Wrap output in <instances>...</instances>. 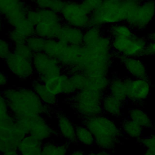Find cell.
Here are the masks:
<instances>
[{"instance_id": "cell-1", "label": "cell", "mask_w": 155, "mask_h": 155, "mask_svg": "<svg viewBox=\"0 0 155 155\" xmlns=\"http://www.w3.org/2000/svg\"><path fill=\"white\" fill-rule=\"evenodd\" d=\"M114 59L111 39L105 32L93 45H82L77 61L67 72H81L91 78L110 76Z\"/></svg>"}, {"instance_id": "cell-2", "label": "cell", "mask_w": 155, "mask_h": 155, "mask_svg": "<svg viewBox=\"0 0 155 155\" xmlns=\"http://www.w3.org/2000/svg\"><path fill=\"white\" fill-rule=\"evenodd\" d=\"M15 119L35 115L50 116L54 109L45 105L30 87H7L2 91Z\"/></svg>"}, {"instance_id": "cell-3", "label": "cell", "mask_w": 155, "mask_h": 155, "mask_svg": "<svg viewBox=\"0 0 155 155\" xmlns=\"http://www.w3.org/2000/svg\"><path fill=\"white\" fill-rule=\"evenodd\" d=\"M82 124L92 133L100 150L113 151L121 142L123 134L119 125L104 114L83 119Z\"/></svg>"}, {"instance_id": "cell-4", "label": "cell", "mask_w": 155, "mask_h": 155, "mask_svg": "<svg viewBox=\"0 0 155 155\" xmlns=\"http://www.w3.org/2000/svg\"><path fill=\"white\" fill-rule=\"evenodd\" d=\"M136 3L124 0H104L101 6L90 15L91 25L104 28L125 22L127 15Z\"/></svg>"}, {"instance_id": "cell-5", "label": "cell", "mask_w": 155, "mask_h": 155, "mask_svg": "<svg viewBox=\"0 0 155 155\" xmlns=\"http://www.w3.org/2000/svg\"><path fill=\"white\" fill-rule=\"evenodd\" d=\"M104 94L99 91L86 88L76 91L67 101L74 113L83 120L103 114L102 101Z\"/></svg>"}, {"instance_id": "cell-6", "label": "cell", "mask_w": 155, "mask_h": 155, "mask_svg": "<svg viewBox=\"0 0 155 155\" xmlns=\"http://www.w3.org/2000/svg\"><path fill=\"white\" fill-rule=\"evenodd\" d=\"M46 117L35 115L16 119L27 135H30L43 143L58 136L57 129L50 125Z\"/></svg>"}, {"instance_id": "cell-7", "label": "cell", "mask_w": 155, "mask_h": 155, "mask_svg": "<svg viewBox=\"0 0 155 155\" xmlns=\"http://www.w3.org/2000/svg\"><path fill=\"white\" fill-rule=\"evenodd\" d=\"M148 41L147 37L135 32L130 38L111 39V48L115 56L140 58L144 56Z\"/></svg>"}, {"instance_id": "cell-8", "label": "cell", "mask_w": 155, "mask_h": 155, "mask_svg": "<svg viewBox=\"0 0 155 155\" xmlns=\"http://www.w3.org/2000/svg\"><path fill=\"white\" fill-rule=\"evenodd\" d=\"M155 16V0H145L136 3L127 15L125 22L135 31L147 28Z\"/></svg>"}, {"instance_id": "cell-9", "label": "cell", "mask_w": 155, "mask_h": 155, "mask_svg": "<svg viewBox=\"0 0 155 155\" xmlns=\"http://www.w3.org/2000/svg\"><path fill=\"white\" fill-rule=\"evenodd\" d=\"M59 14L64 24L83 30L91 25L90 15L82 8L80 2L74 0L64 1Z\"/></svg>"}, {"instance_id": "cell-10", "label": "cell", "mask_w": 155, "mask_h": 155, "mask_svg": "<svg viewBox=\"0 0 155 155\" xmlns=\"http://www.w3.org/2000/svg\"><path fill=\"white\" fill-rule=\"evenodd\" d=\"M31 61L36 79L43 82L65 71L57 59L44 51L35 53Z\"/></svg>"}, {"instance_id": "cell-11", "label": "cell", "mask_w": 155, "mask_h": 155, "mask_svg": "<svg viewBox=\"0 0 155 155\" xmlns=\"http://www.w3.org/2000/svg\"><path fill=\"white\" fill-rule=\"evenodd\" d=\"M30 7L27 1L2 0L0 4V15L10 28H16L26 19V13Z\"/></svg>"}, {"instance_id": "cell-12", "label": "cell", "mask_w": 155, "mask_h": 155, "mask_svg": "<svg viewBox=\"0 0 155 155\" xmlns=\"http://www.w3.org/2000/svg\"><path fill=\"white\" fill-rule=\"evenodd\" d=\"M126 87L127 101L133 104H141L150 96L151 83L148 78H124Z\"/></svg>"}, {"instance_id": "cell-13", "label": "cell", "mask_w": 155, "mask_h": 155, "mask_svg": "<svg viewBox=\"0 0 155 155\" xmlns=\"http://www.w3.org/2000/svg\"><path fill=\"white\" fill-rule=\"evenodd\" d=\"M4 61L8 71L20 79H30L35 74L31 60L21 58L12 53Z\"/></svg>"}, {"instance_id": "cell-14", "label": "cell", "mask_w": 155, "mask_h": 155, "mask_svg": "<svg viewBox=\"0 0 155 155\" xmlns=\"http://www.w3.org/2000/svg\"><path fill=\"white\" fill-rule=\"evenodd\" d=\"M115 59L123 67L128 76L133 78H148L147 66L140 58L117 56Z\"/></svg>"}, {"instance_id": "cell-15", "label": "cell", "mask_w": 155, "mask_h": 155, "mask_svg": "<svg viewBox=\"0 0 155 155\" xmlns=\"http://www.w3.org/2000/svg\"><path fill=\"white\" fill-rule=\"evenodd\" d=\"M55 114L58 136L64 141L70 144L76 143L75 136L76 126L74 122L68 116L61 111H57Z\"/></svg>"}, {"instance_id": "cell-16", "label": "cell", "mask_w": 155, "mask_h": 155, "mask_svg": "<svg viewBox=\"0 0 155 155\" xmlns=\"http://www.w3.org/2000/svg\"><path fill=\"white\" fill-rule=\"evenodd\" d=\"M124 105L125 103L107 93L102 101V113L114 120L119 119L124 114Z\"/></svg>"}, {"instance_id": "cell-17", "label": "cell", "mask_w": 155, "mask_h": 155, "mask_svg": "<svg viewBox=\"0 0 155 155\" xmlns=\"http://www.w3.org/2000/svg\"><path fill=\"white\" fill-rule=\"evenodd\" d=\"M84 30L62 23L58 39L70 45H83Z\"/></svg>"}, {"instance_id": "cell-18", "label": "cell", "mask_w": 155, "mask_h": 155, "mask_svg": "<svg viewBox=\"0 0 155 155\" xmlns=\"http://www.w3.org/2000/svg\"><path fill=\"white\" fill-rule=\"evenodd\" d=\"M31 88L45 105L53 109L58 105L59 97L52 94L47 88L43 82L35 79L31 82Z\"/></svg>"}, {"instance_id": "cell-19", "label": "cell", "mask_w": 155, "mask_h": 155, "mask_svg": "<svg viewBox=\"0 0 155 155\" xmlns=\"http://www.w3.org/2000/svg\"><path fill=\"white\" fill-rule=\"evenodd\" d=\"M127 117L135 122L143 130L153 129L154 124L150 116L140 107H133L127 111Z\"/></svg>"}, {"instance_id": "cell-20", "label": "cell", "mask_w": 155, "mask_h": 155, "mask_svg": "<svg viewBox=\"0 0 155 155\" xmlns=\"http://www.w3.org/2000/svg\"><path fill=\"white\" fill-rule=\"evenodd\" d=\"M107 93L125 104L128 102L124 78L117 74H114L110 77V83Z\"/></svg>"}, {"instance_id": "cell-21", "label": "cell", "mask_w": 155, "mask_h": 155, "mask_svg": "<svg viewBox=\"0 0 155 155\" xmlns=\"http://www.w3.org/2000/svg\"><path fill=\"white\" fill-rule=\"evenodd\" d=\"M27 135L21 127L17 131L10 134H0V153L12 149H17L21 140Z\"/></svg>"}, {"instance_id": "cell-22", "label": "cell", "mask_w": 155, "mask_h": 155, "mask_svg": "<svg viewBox=\"0 0 155 155\" xmlns=\"http://www.w3.org/2000/svg\"><path fill=\"white\" fill-rule=\"evenodd\" d=\"M42 144L30 135H26L19 142L17 150L20 155H41Z\"/></svg>"}, {"instance_id": "cell-23", "label": "cell", "mask_w": 155, "mask_h": 155, "mask_svg": "<svg viewBox=\"0 0 155 155\" xmlns=\"http://www.w3.org/2000/svg\"><path fill=\"white\" fill-rule=\"evenodd\" d=\"M70 143L63 141L56 142L53 139L43 142L41 147V155H68Z\"/></svg>"}, {"instance_id": "cell-24", "label": "cell", "mask_w": 155, "mask_h": 155, "mask_svg": "<svg viewBox=\"0 0 155 155\" xmlns=\"http://www.w3.org/2000/svg\"><path fill=\"white\" fill-rule=\"evenodd\" d=\"M62 22L60 23H39L35 25V35L49 40L57 39Z\"/></svg>"}, {"instance_id": "cell-25", "label": "cell", "mask_w": 155, "mask_h": 155, "mask_svg": "<svg viewBox=\"0 0 155 155\" xmlns=\"http://www.w3.org/2000/svg\"><path fill=\"white\" fill-rule=\"evenodd\" d=\"M69 78L70 74L64 71L61 74L48 79L44 83L52 94L59 97L62 96L65 83Z\"/></svg>"}, {"instance_id": "cell-26", "label": "cell", "mask_w": 155, "mask_h": 155, "mask_svg": "<svg viewBox=\"0 0 155 155\" xmlns=\"http://www.w3.org/2000/svg\"><path fill=\"white\" fill-rule=\"evenodd\" d=\"M123 136L136 140L143 136V129L128 117L123 118L119 124Z\"/></svg>"}, {"instance_id": "cell-27", "label": "cell", "mask_w": 155, "mask_h": 155, "mask_svg": "<svg viewBox=\"0 0 155 155\" xmlns=\"http://www.w3.org/2000/svg\"><path fill=\"white\" fill-rule=\"evenodd\" d=\"M105 32L111 39L130 38L135 33L125 22L116 23L107 27Z\"/></svg>"}, {"instance_id": "cell-28", "label": "cell", "mask_w": 155, "mask_h": 155, "mask_svg": "<svg viewBox=\"0 0 155 155\" xmlns=\"http://www.w3.org/2000/svg\"><path fill=\"white\" fill-rule=\"evenodd\" d=\"M76 140L85 147H93L95 145V139L90 130L83 124L76 126Z\"/></svg>"}, {"instance_id": "cell-29", "label": "cell", "mask_w": 155, "mask_h": 155, "mask_svg": "<svg viewBox=\"0 0 155 155\" xmlns=\"http://www.w3.org/2000/svg\"><path fill=\"white\" fill-rule=\"evenodd\" d=\"M105 29L104 28L90 25L84 30L83 45L85 46H91L94 44L104 35Z\"/></svg>"}, {"instance_id": "cell-30", "label": "cell", "mask_w": 155, "mask_h": 155, "mask_svg": "<svg viewBox=\"0 0 155 155\" xmlns=\"http://www.w3.org/2000/svg\"><path fill=\"white\" fill-rule=\"evenodd\" d=\"M66 45V44H64L58 39L46 40L44 52L51 58L58 60Z\"/></svg>"}, {"instance_id": "cell-31", "label": "cell", "mask_w": 155, "mask_h": 155, "mask_svg": "<svg viewBox=\"0 0 155 155\" xmlns=\"http://www.w3.org/2000/svg\"><path fill=\"white\" fill-rule=\"evenodd\" d=\"M34 7L38 9H48L60 13L64 1L61 0H30Z\"/></svg>"}, {"instance_id": "cell-32", "label": "cell", "mask_w": 155, "mask_h": 155, "mask_svg": "<svg viewBox=\"0 0 155 155\" xmlns=\"http://www.w3.org/2000/svg\"><path fill=\"white\" fill-rule=\"evenodd\" d=\"M110 83V76L90 77L89 85L88 88H91L99 91L104 94L108 93Z\"/></svg>"}, {"instance_id": "cell-33", "label": "cell", "mask_w": 155, "mask_h": 155, "mask_svg": "<svg viewBox=\"0 0 155 155\" xmlns=\"http://www.w3.org/2000/svg\"><path fill=\"white\" fill-rule=\"evenodd\" d=\"M68 73L76 91L88 88L90 77L81 72L76 71Z\"/></svg>"}, {"instance_id": "cell-34", "label": "cell", "mask_w": 155, "mask_h": 155, "mask_svg": "<svg viewBox=\"0 0 155 155\" xmlns=\"http://www.w3.org/2000/svg\"><path fill=\"white\" fill-rule=\"evenodd\" d=\"M38 12L39 23L62 22L60 14L58 13L48 9H38Z\"/></svg>"}, {"instance_id": "cell-35", "label": "cell", "mask_w": 155, "mask_h": 155, "mask_svg": "<svg viewBox=\"0 0 155 155\" xmlns=\"http://www.w3.org/2000/svg\"><path fill=\"white\" fill-rule=\"evenodd\" d=\"M25 43L35 54L44 51L45 40L36 35H34L28 37Z\"/></svg>"}, {"instance_id": "cell-36", "label": "cell", "mask_w": 155, "mask_h": 155, "mask_svg": "<svg viewBox=\"0 0 155 155\" xmlns=\"http://www.w3.org/2000/svg\"><path fill=\"white\" fill-rule=\"evenodd\" d=\"M6 38L13 46L24 44L26 42L27 38L17 28H10L6 33Z\"/></svg>"}, {"instance_id": "cell-37", "label": "cell", "mask_w": 155, "mask_h": 155, "mask_svg": "<svg viewBox=\"0 0 155 155\" xmlns=\"http://www.w3.org/2000/svg\"><path fill=\"white\" fill-rule=\"evenodd\" d=\"M13 53L21 58L29 60H31L34 55V53L26 43L13 46Z\"/></svg>"}, {"instance_id": "cell-38", "label": "cell", "mask_w": 155, "mask_h": 155, "mask_svg": "<svg viewBox=\"0 0 155 155\" xmlns=\"http://www.w3.org/2000/svg\"><path fill=\"white\" fill-rule=\"evenodd\" d=\"M13 53V45L6 38L0 36V59L5 61Z\"/></svg>"}, {"instance_id": "cell-39", "label": "cell", "mask_w": 155, "mask_h": 155, "mask_svg": "<svg viewBox=\"0 0 155 155\" xmlns=\"http://www.w3.org/2000/svg\"><path fill=\"white\" fill-rule=\"evenodd\" d=\"M16 28L19 30L27 38L35 35V26L27 18L22 21Z\"/></svg>"}, {"instance_id": "cell-40", "label": "cell", "mask_w": 155, "mask_h": 155, "mask_svg": "<svg viewBox=\"0 0 155 155\" xmlns=\"http://www.w3.org/2000/svg\"><path fill=\"white\" fill-rule=\"evenodd\" d=\"M103 1L104 0H82L80 2L82 8L90 15L101 6Z\"/></svg>"}, {"instance_id": "cell-41", "label": "cell", "mask_w": 155, "mask_h": 155, "mask_svg": "<svg viewBox=\"0 0 155 155\" xmlns=\"http://www.w3.org/2000/svg\"><path fill=\"white\" fill-rule=\"evenodd\" d=\"M137 141L140 145L145 148V149L151 148L155 150V133L147 136H143Z\"/></svg>"}, {"instance_id": "cell-42", "label": "cell", "mask_w": 155, "mask_h": 155, "mask_svg": "<svg viewBox=\"0 0 155 155\" xmlns=\"http://www.w3.org/2000/svg\"><path fill=\"white\" fill-rule=\"evenodd\" d=\"M10 114L8 102L2 91H0V120L7 117Z\"/></svg>"}, {"instance_id": "cell-43", "label": "cell", "mask_w": 155, "mask_h": 155, "mask_svg": "<svg viewBox=\"0 0 155 155\" xmlns=\"http://www.w3.org/2000/svg\"><path fill=\"white\" fill-rule=\"evenodd\" d=\"M26 18L35 26L39 23L38 8L33 7H30L27 12Z\"/></svg>"}, {"instance_id": "cell-44", "label": "cell", "mask_w": 155, "mask_h": 155, "mask_svg": "<svg viewBox=\"0 0 155 155\" xmlns=\"http://www.w3.org/2000/svg\"><path fill=\"white\" fill-rule=\"evenodd\" d=\"M155 56V41H148L145 48L144 56Z\"/></svg>"}, {"instance_id": "cell-45", "label": "cell", "mask_w": 155, "mask_h": 155, "mask_svg": "<svg viewBox=\"0 0 155 155\" xmlns=\"http://www.w3.org/2000/svg\"><path fill=\"white\" fill-rule=\"evenodd\" d=\"M8 83V76L4 71H0V88H4Z\"/></svg>"}, {"instance_id": "cell-46", "label": "cell", "mask_w": 155, "mask_h": 155, "mask_svg": "<svg viewBox=\"0 0 155 155\" xmlns=\"http://www.w3.org/2000/svg\"><path fill=\"white\" fill-rule=\"evenodd\" d=\"M2 155H20V154L17 149H12L3 153Z\"/></svg>"}, {"instance_id": "cell-47", "label": "cell", "mask_w": 155, "mask_h": 155, "mask_svg": "<svg viewBox=\"0 0 155 155\" xmlns=\"http://www.w3.org/2000/svg\"><path fill=\"white\" fill-rule=\"evenodd\" d=\"M85 153L81 150H75L73 151H70L68 155H85Z\"/></svg>"}, {"instance_id": "cell-48", "label": "cell", "mask_w": 155, "mask_h": 155, "mask_svg": "<svg viewBox=\"0 0 155 155\" xmlns=\"http://www.w3.org/2000/svg\"><path fill=\"white\" fill-rule=\"evenodd\" d=\"M142 155H155V150L151 148H146Z\"/></svg>"}, {"instance_id": "cell-49", "label": "cell", "mask_w": 155, "mask_h": 155, "mask_svg": "<svg viewBox=\"0 0 155 155\" xmlns=\"http://www.w3.org/2000/svg\"><path fill=\"white\" fill-rule=\"evenodd\" d=\"M97 155H113L110 151L100 150L99 151H97Z\"/></svg>"}, {"instance_id": "cell-50", "label": "cell", "mask_w": 155, "mask_h": 155, "mask_svg": "<svg viewBox=\"0 0 155 155\" xmlns=\"http://www.w3.org/2000/svg\"><path fill=\"white\" fill-rule=\"evenodd\" d=\"M148 41H155V31H151L147 36Z\"/></svg>"}, {"instance_id": "cell-51", "label": "cell", "mask_w": 155, "mask_h": 155, "mask_svg": "<svg viewBox=\"0 0 155 155\" xmlns=\"http://www.w3.org/2000/svg\"><path fill=\"white\" fill-rule=\"evenodd\" d=\"M4 25H5V22H4L2 17L1 16V15H0V33L2 31V30L4 28Z\"/></svg>"}, {"instance_id": "cell-52", "label": "cell", "mask_w": 155, "mask_h": 155, "mask_svg": "<svg viewBox=\"0 0 155 155\" xmlns=\"http://www.w3.org/2000/svg\"><path fill=\"white\" fill-rule=\"evenodd\" d=\"M126 1H130V2H137V3H140L141 2H143L145 0H124Z\"/></svg>"}, {"instance_id": "cell-53", "label": "cell", "mask_w": 155, "mask_h": 155, "mask_svg": "<svg viewBox=\"0 0 155 155\" xmlns=\"http://www.w3.org/2000/svg\"><path fill=\"white\" fill-rule=\"evenodd\" d=\"M85 155H97V151H90L85 154Z\"/></svg>"}, {"instance_id": "cell-54", "label": "cell", "mask_w": 155, "mask_h": 155, "mask_svg": "<svg viewBox=\"0 0 155 155\" xmlns=\"http://www.w3.org/2000/svg\"><path fill=\"white\" fill-rule=\"evenodd\" d=\"M15 1H30V0H15Z\"/></svg>"}, {"instance_id": "cell-55", "label": "cell", "mask_w": 155, "mask_h": 155, "mask_svg": "<svg viewBox=\"0 0 155 155\" xmlns=\"http://www.w3.org/2000/svg\"><path fill=\"white\" fill-rule=\"evenodd\" d=\"M74 1H78V2H81L82 0H74Z\"/></svg>"}, {"instance_id": "cell-56", "label": "cell", "mask_w": 155, "mask_h": 155, "mask_svg": "<svg viewBox=\"0 0 155 155\" xmlns=\"http://www.w3.org/2000/svg\"><path fill=\"white\" fill-rule=\"evenodd\" d=\"M61 1H65V0H61Z\"/></svg>"}]
</instances>
